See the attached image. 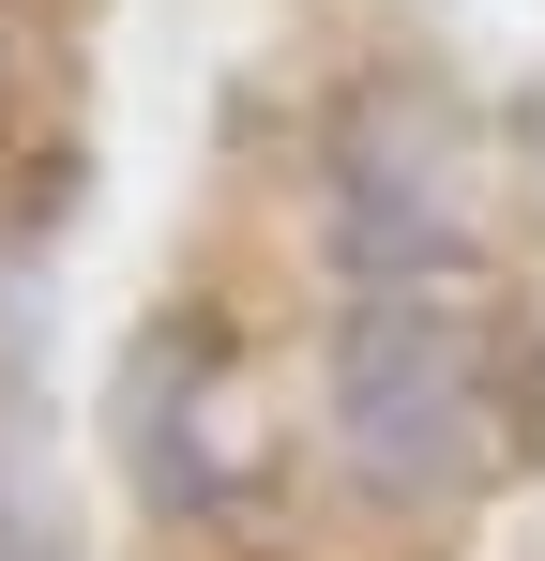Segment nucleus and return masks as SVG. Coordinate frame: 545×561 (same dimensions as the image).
I'll use <instances>...</instances> for the list:
<instances>
[{"mask_svg": "<svg viewBox=\"0 0 545 561\" xmlns=\"http://www.w3.org/2000/svg\"><path fill=\"white\" fill-rule=\"evenodd\" d=\"M334 440L379 501H469L545 440V350L469 274H379L334 319Z\"/></svg>", "mask_w": 545, "mask_h": 561, "instance_id": "obj_1", "label": "nucleus"}, {"mask_svg": "<svg viewBox=\"0 0 545 561\" xmlns=\"http://www.w3.org/2000/svg\"><path fill=\"white\" fill-rule=\"evenodd\" d=\"M0 561H77V470H61V379L31 288H0Z\"/></svg>", "mask_w": 545, "mask_h": 561, "instance_id": "obj_4", "label": "nucleus"}, {"mask_svg": "<svg viewBox=\"0 0 545 561\" xmlns=\"http://www.w3.org/2000/svg\"><path fill=\"white\" fill-rule=\"evenodd\" d=\"M334 274H454V106L440 92H363L334 122Z\"/></svg>", "mask_w": 545, "mask_h": 561, "instance_id": "obj_2", "label": "nucleus"}, {"mask_svg": "<svg viewBox=\"0 0 545 561\" xmlns=\"http://www.w3.org/2000/svg\"><path fill=\"white\" fill-rule=\"evenodd\" d=\"M212 394H228V334H212V319H152V334H137V365H121V456L152 470V501H167V516H197V501H228V485H243L228 440L197 425Z\"/></svg>", "mask_w": 545, "mask_h": 561, "instance_id": "obj_3", "label": "nucleus"}]
</instances>
